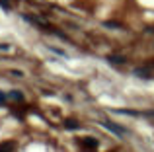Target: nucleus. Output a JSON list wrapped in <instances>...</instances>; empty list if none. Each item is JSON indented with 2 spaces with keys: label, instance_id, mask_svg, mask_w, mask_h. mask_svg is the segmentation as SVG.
<instances>
[{
  "label": "nucleus",
  "instance_id": "8",
  "mask_svg": "<svg viewBox=\"0 0 154 152\" xmlns=\"http://www.w3.org/2000/svg\"><path fill=\"white\" fill-rule=\"evenodd\" d=\"M0 49H2V51H10V45H6V43H2V45H0Z\"/></svg>",
  "mask_w": 154,
  "mask_h": 152
},
{
  "label": "nucleus",
  "instance_id": "2",
  "mask_svg": "<svg viewBox=\"0 0 154 152\" xmlns=\"http://www.w3.org/2000/svg\"><path fill=\"white\" fill-rule=\"evenodd\" d=\"M80 144H82L84 148H88V150H96V148H98V141H96V138H92V137L82 138V141H80Z\"/></svg>",
  "mask_w": 154,
  "mask_h": 152
},
{
  "label": "nucleus",
  "instance_id": "5",
  "mask_svg": "<svg viewBox=\"0 0 154 152\" xmlns=\"http://www.w3.org/2000/svg\"><path fill=\"white\" fill-rule=\"evenodd\" d=\"M8 96H10V99H18V102H20V99H23V96H22V92H18V90H14V92H10V94H8Z\"/></svg>",
  "mask_w": 154,
  "mask_h": 152
},
{
  "label": "nucleus",
  "instance_id": "4",
  "mask_svg": "<svg viewBox=\"0 0 154 152\" xmlns=\"http://www.w3.org/2000/svg\"><path fill=\"white\" fill-rule=\"evenodd\" d=\"M8 150H14V142H4V144H0V152H8Z\"/></svg>",
  "mask_w": 154,
  "mask_h": 152
},
{
  "label": "nucleus",
  "instance_id": "3",
  "mask_svg": "<svg viewBox=\"0 0 154 152\" xmlns=\"http://www.w3.org/2000/svg\"><path fill=\"white\" fill-rule=\"evenodd\" d=\"M64 127H66V129H80V123L72 121V119H66V121H64Z\"/></svg>",
  "mask_w": 154,
  "mask_h": 152
},
{
  "label": "nucleus",
  "instance_id": "7",
  "mask_svg": "<svg viewBox=\"0 0 154 152\" xmlns=\"http://www.w3.org/2000/svg\"><path fill=\"white\" fill-rule=\"evenodd\" d=\"M0 6H2L4 10H10V8H12V6H10V2H8V0H0Z\"/></svg>",
  "mask_w": 154,
  "mask_h": 152
},
{
  "label": "nucleus",
  "instance_id": "1",
  "mask_svg": "<svg viewBox=\"0 0 154 152\" xmlns=\"http://www.w3.org/2000/svg\"><path fill=\"white\" fill-rule=\"evenodd\" d=\"M102 125H103V127H105L107 131H111V133H115L117 137H125V129H121V127L113 125L111 121H102Z\"/></svg>",
  "mask_w": 154,
  "mask_h": 152
},
{
  "label": "nucleus",
  "instance_id": "9",
  "mask_svg": "<svg viewBox=\"0 0 154 152\" xmlns=\"http://www.w3.org/2000/svg\"><path fill=\"white\" fill-rule=\"evenodd\" d=\"M4 99H6V96H4L2 92H0V102H4Z\"/></svg>",
  "mask_w": 154,
  "mask_h": 152
},
{
  "label": "nucleus",
  "instance_id": "6",
  "mask_svg": "<svg viewBox=\"0 0 154 152\" xmlns=\"http://www.w3.org/2000/svg\"><path fill=\"white\" fill-rule=\"evenodd\" d=\"M109 62H115V65H121V62H125L123 57H109Z\"/></svg>",
  "mask_w": 154,
  "mask_h": 152
},
{
  "label": "nucleus",
  "instance_id": "10",
  "mask_svg": "<svg viewBox=\"0 0 154 152\" xmlns=\"http://www.w3.org/2000/svg\"><path fill=\"white\" fill-rule=\"evenodd\" d=\"M144 115H148V117H154V111H148V113H144Z\"/></svg>",
  "mask_w": 154,
  "mask_h": 152
}]
</instances>
